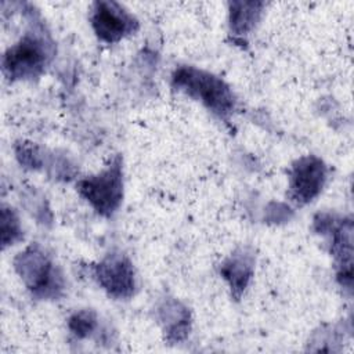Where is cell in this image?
<instances>
[{"label":"cell","instance_id":"6da1fadb","mask_svg":"<svg viewBox=\"0 0 354 354\" xmlns=\"http://www.w3.org/2000/svg\"><path fill=\"white\" fill-rule=\"evenodd\" d=\"M54 55V43L43 28L28 30L3 55V72L11 82L37 77Z\"/></svg>","mask_w":354,"mask_h":354},{"label":"cell","instance_id":"7a4b0ae2","mask_svg":"<svg viewBox=\"0 0 354 354\" xmlns=\"http://www.w3.org/2000/svg\"><path fill=\"white\" fill-rule=\"evenodd\" d=\"M171 84L201 101L220 119H228L235 109V97L230 86L210 72L195 66H180L171 76Z\"/></svg>","mask_w":354,"mask_h":354},{"label":"cell","instance_id":"3957f363","mask_svg":"<svg viewBox=\"0 0 354 354\" xmlns=\"http://www.w3.org/2000/svg\"><path fill=\"white\" fill-rule=\"evenodd\" d=\"M14 267L33 296L39 299H57L62 293V274L37 243L18 253Z\"/></svg>","mask_w":354,"mask_h":354},{"label":"cell","instance_id":"277c9868","mask_svg":"<svg viewBox=\"0 0 354 354\" xmlns=\"http://www.w3.org/2000/svg\"><path fill=\"white\" fill-rule=\"evenodd\" d=\"M76 189L98 214L112 216L123 198L122 158L116 155L101 173L79 180Z\"/></svg>","mask_w":354,"mask_h":354},{"label":"cell","instance_id":"5b68a950","mask_svg":"<svg viewBox=\"0 0 354 354\" xmlns=\"http://www.w3.org/2000/svg\"><path fill=\"white\" fill-rule=\"evenodd\" d=\"M318 232L330 236V252L337 263V279L343 286H351L353 264V225L350 220L336 218L330 214H318L315 217Z\"/></svg>","mask_w":354,"mask_h":354},{"label":"cell","instance_id":"8992f818","mask_svg":"<svg viewBox=\"0 0 354 354\" xmlns=\"http://www.w3.org/2000/svg\"><path fill=\"white\" fill-rule=\"evenodd\" d=\"M97 37L105 43H116L138 29V21L116 1H95L90 15Z\"/></svg>","mask_w":354,"mask_h":354},{"label":"cell","instance_id":"52a82bcc","mask_svg":"<svg viewBox=\"0 0 354 354\" xmlns=\"http://www.w3.org/2000/svg\"><path fill=\"white\" fill-rule=\"evenodd\" d=\"M94 277L113 299H129L136 290V274L131 261L120 253L108 254L94 266Z\"/></svg>","mask_w":354,"mask_h":354},{"label":"cell","instance_id":"ba28073f","mask_svg":"<svg viewBox=\"0 0 354 354\" xmlns=\"http://www.w3.org/2000/svg\"><path fill=\"white\" fill-rule=\"evenodd\" d=\"M326 178L325 163L314 156L307 155L297 159L289 173V196L297 205L311 202L322 189Z\"/></svg>","mask_w":354,"mask_h":354},{"label":"cell","instance_id":"9c48e42d","mask_svg":"<svg viewBox=\"0 0 354 354\" xmlns=\"http://www.w3.org/2000/svg\"><path fill=\"white\" fill-rule=\"evenodd\" d=\"M254 266V254L248 248L235 250L221 266L220 272L231 288V293L235 299H239L245 292Z\"/></svg>","mask_w":354,"mask_h":354},{"label":"cell","instance_id":"30bf717a","mask_svg":"<svg viewBox=\"0 0 354 354\" xmlns=\"http://www.w3.org/2000/svg\"><path fill=\"white\" fill-rule=\"evenodd\" d=\"M264 3L234 1L230 4V25L236 35H245L254 28L261 15Z\"/></svg>","mask_w":354,"mask_h":354},{"label":"cell","instance_id":"8fae6325","mask_svg":"<svg viewBox=\"0 0 354 354\" xmlns=\"http://www.w3.org/2000/svg\"><path fill=\"white\" fill-rule=\"evenodd\" d=\"M160 313L167 339L171 342L183 340L189 330V315L187 308L181 307L176 301H171L166 303Z\"/></svg>","mask_w":354,"mask_h":354},{"label":"cell","instance_id":"7c38bea8","mask_svg":"<svg viewBox=\"0 0 354 354\" xmlns=\"http://www.w3.org/2000/svg\"><path fill=\"white\" fill-rule=\"evenodd\" d=\"M22 236L21 224L18 216L11 207L3 206L1 209V243L3 248L12 245Z\"/></svg>","mask_w":354,"mask_h":354},{"label":"cell","instance_id":"4fadbf2b","mask_svg":"<svg viewBox=\"0 0 354 354\" xmlns=\"http://www.w3.org/2000/svg\"><path fill=\"white\" fill-rule=\"evenodd\" d=\"M68 326L75 336L88 337L97 329V315L91 310H80L69 318Z\"/></svg>","mask_w":354,"mask_h":354}]
</instances>
